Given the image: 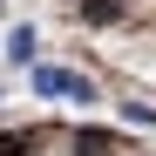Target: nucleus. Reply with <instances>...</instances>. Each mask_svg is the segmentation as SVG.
I'll use <instances>...</instances> for the list:
<instances>
[{"mask_svg":"<svg viewBox=\"0 0 156 156\" xmlns=\"http://www.w3.org/2000/svg\"><path fill=\"white\" fill-rule=\"evenodd\" d=\"M82 20H88V27H115V20H122V0H82Z\"/></svg>","mask_w":156,"mask_h":156,"instance_id":"3","label":"nucleus"},{"mask_svg":"<svg viewBox=\"0 0 156 156\" xmlns=\"http://www.w3.org/2000/svg\"><path fill=\"white\" fill-rule=\"evenodd\" d=\"M34 88H41V95H68V102H88V95H95V82L75 75V68H34Z\"/></svg>","mask_w":156,"mask_h":156,"instance_id":"1","label":"nucleus"},{"mask_svg":"<svg viewBox=\"0 0 156 156\" xmlns=\"http://www.w3.org/2000/svg\"><path fill=\"white\" fill-rule=\"evenodd\" d=\"M122 115H129V122H149V129H156V109H143V102H129Z\"/></svg>","mask_w":156,"mask_h":156,"instance_id":"6","label":"nucleus"},{"mask_svg":"<svg viewBox=\"0 0 156 156\" xmlns=\"http://www.w3.org/2000/svg\"><path fill=\"white\" fill-rule=\"evenodd\" d=\"M0 156H34V136H0Z\"/></svg>","mask_w":156,"mask_h":156,"instance_id":"5","label":"nucleus"},{"mask_svg":"<svg viewBox=\"0 0 156 156\" xmlns=\"http://www.w3.org/2000/svg\"><path fill=\"white\" fill-rule=\"evenodd\" d=\"M7 55H14V61H34V34L14 27V34H7Z\"/></svg>","mask_w":156,"mask_h":156,"instance_id":"4","label":"nucleus"},{"mask_svg":"<svg viewBox=\"0 0 156 156\" xmlns=\"http://www.w3.org/2000/svg\"><path fill=\"white\" fill-rule=\"evenodd\" d=\"M75 156H115V136L109 129H75Z\"/></svg>","mask_w":156,"mask_h":156,"instance_id":"2","label":"nucleus"}]
</instances>
